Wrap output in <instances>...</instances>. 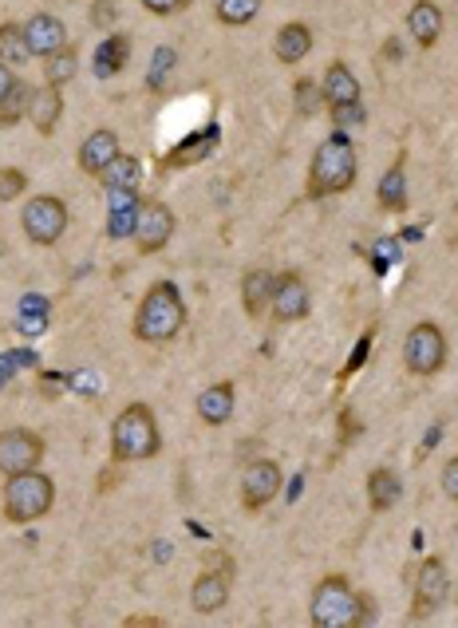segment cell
<instances>
[{"instance_id": "cell-1", "label": "cell", "mask_w": 458, "mask_h": 628, "mask_svg": "<svg viewBox=\"0 0 458 628\" xmlns=\"http://www.w3.org/2000/svg\"><path fill=\"white\" fill-rule=\"evenodd\" d=\"M360 179V159H355V142L344 131L328 135L317 150H312L309 162V198H332V194H348Z\"/></svg>"}, {"instance_id": "cell-2", "label": "cell", "mask_w": 458, "mask_h": 628, "mask_svg": "<svg viewBox=\"0 0 458 628\" xmlns=\"http://www.w3.org/2000/svg\"><path fill=\"white\" fill-rule=\"evenodd\" d=\"M182 324H187V300H182L178 285L155 281L147 289V297L139 300V309H135L131 332L142 344H167V340H174L182 332Z\"/></svg>"}, {"instance_id": "cell-3", "label": "cell", "mask_w": 458, "mask_h": 628, "mask_svg": "<svg viewBox=\"0 0 458 628\" xmlns=\"http://www.w3.org/2000/svg\"><path fill=\"white\" fill-rule=\"evenodd\" d=\"M162 450L159 419L147 404H127L111 423V459L115 462H147Z\"/></svg>"}, {"instance_id": "cell-4", "label": "cell", "mask_w": 458, "mask_h": 628, "mask_svg": "<svg viewBox=\"0 0 458 628\" xmlns=\"http://www.w3.org/2000/svg\"><path fill=\"white\" fill-rule=\"evenodd\" d=\"M56 507V482L47 479L44 470H24V475H12L4 482V518L12 525H29L40 522L44 514H52Z\"/></svg>"}, {"instance_id": "cell-5", "label": "cell", "mask_w": 458, "mask_h": 628, "mask_svg": "<svg viewBox=\"0 0 458 628\" xmlns=\"http://www.w3.org/2000/svg\"><path fill=\"white\" fill-rule=\"evenodd\" d=\"M355 617H360V593H352L348 577L328 573L324 582L312 585V597H309L312 628H352Z\"/></svg>"}, {"instance_id": "cell-6", "label": "cell", "mask_w": 458, "mask_h": 628, "mask_svg": "<svg viewBox=\"0 0 458 628\" xmlns=\"http://www.w3.org/2000/svg\"><path fill=\"white\" fill-rule=\"evenodd\" d=\"M403 368L419 380H430L447 368V332L435 320H419L403 337Z\"/></svg>"}, {"instance_id": "cell-7", "label": "cell", "mask_w": 458, "mask_h": 628, "mask_svg": "<svg viewBox=\"0 0 458 628\" xmlns=\"http://www.w3.org/2000/svg\"><path fill=\"white\" fill-rule=\"evenodd\" d=\"M20 225H24V237L32 245H56L60 237L67 234V225H72V210H67L64 198L56 194H36L24 202L20 210Z\"/></svg>"}, {"instance_id": "cell-8", "label": "cell", "mask_w": 458, "mask_h": 628, "mask_svg": "<svg viewBox=\"0 0 458 628\" xmlns=\"http://www.w3.org/2000/svg\"><path fill=\"white\" fill-rule=\"evenodd\" d=\"M450 597V573L443 557H423L412 582V620H427L447 605Z\"/></svg>"}, {"instance_id": "cell-9", "label": "cell", "mask_w": 458, "mask_h": 628, "mask_svg": "<svg viewBox=\"0 0 458 628\" xmlns=\"http://www.w3.org/2000/svg\"><path fill=\"white\" fill-rule=\"evenodd\" d=\"M47 455L44 435L29 432V427H9L0 432V475L12 479V475H24V470H36Z\"/></svg>"}, {"instance_id": "cell-10", "label": "cell", "mask_w": 458, "mask_h": 628, "mask_svg": "<svg viewBox=\"0 0 458 628\" xmlns=\"http://www.w3.org/2000/svg\"><path fill=\"white\" fill-rule=\"evenodd\" d=\"M312 312V292L305 285L297 269H285L277 273V281H273V300H269V317L277 324H297Z\"/></svg>"}, {"instance_id": "cell-11", "label": "cell", "mask_w": 458, "mask_h": 628, "mask_svg": "<svg viewBox=\"0 0 458 628\" xmlns=\"http://www.w3.org/2000/svg\"><path fill=\"white\" fill-rule=\"evenodd\" d=\"M174 210L167 206V202H142L139 206V222H135V249H139L142 257L159 254V249H167L170 237H174Z\"/></svg>"}, {"instance_id": "cell-12", "label": "cell", "mask_w": 458, "mask_h": 628, "mask_svg": "<svg viewBox=\"0 0 458 628\" xmlns=\"http://www.w3.org/2000/svg\"><path fill=\"white\" fill-rule=\"evenodd\" d=\"M281 482H285V475L273 459L245 462V470H242V507L249 510V514L265 510L273 498L281 494Z\"/></svg>"}, {"instance_id": "cell-13", "label": "cell", "mask_w": 458, "mask_h": 628, "mask_svg": "<svg viewBox=\"0 0 458 628\" xmlns=\"http://www.w3.org/2000/svg\"><path fill=\"white\" fill-rule=\"evenodd\" d=\"M24 40H29V52L36 60H47L52 52L67 47V29L56 12H36V17L24 20Z\"/></svg>"}, {"instance_id": "cell-14", "label": "cell", "mask_w": 458, "mask_h": 628, "mask_svg": "<svg viewBox=\"0 0 458 628\" xmlns=\"http://www.w3.org/2000/svg\"><path fill=\"white\" fill-rule=\"evenodd\" d=\"M230 600V570H206L198 573V582L190 585V605L202 617H214V613L225 609Z\"/></svg>"}, {"instance_id": "cell-15", "label": "cell", "mask_w": 458, "mask_h": 628, "mask_svg": "<svg viewBox=\"0 0 458 628\" xmlns=\"http://www.w3.org/2000/svg\"><path fill=\"white\" fill-rule=\"evenodd\" d=\"M407 36L415 40L419 47H435L443 36V29H447V17H443V9L435 4V0H415L412 9H407Z\"/></svg>"}, {"instance_id": "cell-16", "label": "cell", "mask_w": 458, "mask_h": 628, "mask_svg": "<svg viewBox=\"0 0 458 628\" xmlns=\"http://www.w3.org/2000/svg\"><path fill=\"white\" fill-rule=\"evenodd\" d=\"M234 404H237L234 384H230V380H217V384H210V387L198 392L194 412L206 427H222V423H230V415H234Z\"/></svg>"}, {"instance_id": "cell-17", "label": "cell", "mask_w": 458, "mask_h": 628, "mask_svg": "<svg viewBox=\"0 0 458 628\" xmlns=\"http://www.w3.org/2000/svg\"><path fill=\"white\" fill-rule=\"evenodd\" d=\"M119 135L111 131V127H95L92 135H87L84 142H79V170L84 174H92V179H99L104 174L107 162L119 155Z\"/></svg>"}, {"instance_id": "cell-18", "label": "cell", "mask_w": 458, "mask_h": 628, "mask_svg": "<svg viewBox=\"0 0 458 628\" xmlns=\"http://www.w3.org/2000/svg\"><path fill=\"white\" fill-rule=\"evenodd\" d=\"M273 281H277V273L265 269V265H253V269L242 273V309H245V317L262 320L265 312H269Z\"/></svg>"}, {"instance_id": "cell-19", "label": "cell", "mask_w": 458, "mask_h": 628, "mask_svg": "<svg viewBox=\"0 0 458 628\" xmlns=\"http://www.w3.org/2000/svg\"><path fill=\"white\" fill-rule=\"evenodd\" d=\"M309 52H312V29L305 20H289V24H281L277 36H273V56L289 67H297L300 60H309Z\"/></svg>"}, {"instance_id": "cell-20", "label": "cell", "mask_w": 458, "mask_h": 628, "mask_svg": "<svg viewBox=\"0 0 458 628\" xmlns=\"http://www.w3.org/2000/svg\"><path fill=\"white\" fill-rule=\"evenodd\" d=\"M320 95H324V107H337V104H355L360 99V79L355 72L344 64V60H332L320 79Z\"/></svg>"}, {"instance_id": "cell-21", "label": "cell", "mask_w": 458, "mask_h": 628, "mask_svg": "<svg viewBox=\"0 0 458 628\" xmlns=\"http://www.w3.org/2000/svg\"><path fill=\"white\" fill-rule=\"evenodd\" d=\"M60 115H64V92L60 87H36L32 92V107H29V123L40 135H56Z\"/></svg>"}, {"instance_id": "cell-22", "label": "cell", "mask_w": 458, "mask_h": 628, "mask_svg": "<svg viewBox=\"0 0 458 628\" xmlns=\"http://www.w3.org/2000/svg\"><path fill=\"white\" fill-rule=\"evenodd\" d=\"M400 498H403V479L392 467H375L372 475H368V507H372L375 514H387Z\"/></svg>"}, {"instance_id": "cell-23", "label": "cell", "mask_w": 458, "mask_h": 628, "mask_svg": "<svg viewBox=\"0 0 458 628\" xmlns=\"http://www.w3.org/2000/svg\"><path fill=\"white\" fill-rule=\"evenodd\" d=\"M127 60H131V40L123 32H111V36H104V44L95 47V75L111 79V75H119L127 67Z\"/></svg>"}, {"instance_id": "cell-24", "label": "cell", "mask_w": 458, "mask_h": 628, "mask_svg": "<svg viewBox=\"0 0 458 628\" xmlns=\"http://www.w3.org/2000/svg\"><path fill=\"white\" fill-rule=\"evenodd\" d=\"M375 202H380V210H387V214H403L407 210V170H403V162H392L387 167V174L380 179V187H375Z\"/></svg>"}, {"instance_id": "cell-25", "label": "cell", "mask_w": 458, "mask_h": 628, "mask_svg": "<svg viewBox=\"0 0 458 628\" xmlns=\"http://www.w3.org/2000/svg\"><path fill=\"white\" fill-rule=\"evenodd\" d=\"M99 182H104V190H139V182H142L139 155H123V150H119V155H115V159L104 167Z\"/></svg>"}, {"instance_id": "cell-26", "label": "cell", "mask_w": 458, "mask_h": 628, "mask_svg": "<svg viewBox=\"0 0 458 628\" xmlns=\"http://www.w3.org/2000/svg\"><path fill=\"white\" fill-rule=\"evenodd\" d=\"M75 72H79V52H75V44L60 47V52H52V56L44 60V84L47 87H60V92H64V87L75 79Z\"/></svg>"}, {"instance_id": "cell-27", "label": "cell", "mask_w": 458, "mask_h": 628, "mask_svg": "<svg viewBox=\"0 0 458 628\" xmlns=\"http://www.w3.org/2000/svg\"><path fill=\"white\" fill-rule=\"evenodd\" d=\"M24 60H32L29 40H24V24H17V20H4V24H0V64L20 67Z\"/></svg>"}, {"instance_id": "cell-28", "label": "cell", "mask_w": 458, "mask_h": 628, "mask_svg": "<svg viewBox=\"0 0 458 628\" xmlns=\"http://www.w3.org/2000/svg\"><path fill=\"white\" fill-rule=\"evenodd\" d=\"M32 92H36V87L24 84V79H17V84H12V92L0 99V131H4V127H17L20 119H29Z\"/></svg>"}, {"instance_id": "cell-29", "label": "cell", "mask_w": 458, "mask_h": 628, "mask_svg": "<svg viewBox=\"0 0 458 628\" xmlns=\"http://www.w3.org/2000/svg\"><path fill=\"white\" fill-rule=\"evenodd\" d=\"M265 0H217L214 12L225 29H242V24H253L257 12H262Z\"/></svg>"}, {"instance_id": "cell-30", "label": "cell", "mask_w": 458, "mask_h": 628, "mask_svg": "<svg viewBox=\"0 0 458 628\" xmlns=\"http://www.w3.org/2000/svg\"><path fill=\"white\" fill-rule=\"evenodd\" d=\"M292 107H297L300 119H312V115L324 111V95H320V84H317V79L300 75L297 84H292Z\"/></svg>"}, {"instance_id": "cell-31", "label": "cell", "mask_w": 458, "mask_h": 628, "mask_svg": "<svg viewBox=\"0 0 458 628\" xmlns=\"http://www.w3.org/2000/svg\"><path fill=\"white\" fill-rule=\"evenodd\" d=\"M214 142H217V127H210L206 139L198 142V135H194V139H187V142H182V147L174 150V155H167V162H162V167H187V162L202 159L206 150H214Z\"/></svg>"}, {"instance_id": "cell-32", "label": "cell", "mask_w": 458, "mask_h": 628, "mask_svg": "<svg viewBox=\"0 0 458 628\" xmlns=\"http://www.w3.org/2000/svg\"><path fill=\"white\" fill-rule=\"evenodd\" d=\"M135 222H139V206H107V237H135Z\"/></svg>"}, {"instance_id": "cell-33", "label": "cell", "mask_w": 458, "mask_h": 628, "mask_svg": "<svg viewBox=\"0 0 458 628\" xmlns=\"http://www.w3.org/2000/svg\"><path fill=\"white\" fill-rule=\"evenodd\" d=\"M328 119H332V127H337V131H355V127H360V123L368 119V111H364V104H360V99H355V104H337V107H328Z\"/></svg>"}, {"instance_id": "cell-34", "label": "cell", "mask_w": 458, "mask_h": 628, "mask_svg": "<svg viewBox=\"0 0 458 628\" xmlns=\"http://www.w3.org/2000/svg\"><path fill=\"white\" fill-rule=\"evenodd\" d=\"M24 190H29V174H24V170L17 167L0 170V206H4V202H17Z\"/></svg>"}, {"instance_id": "cell-35", "label": "cell", "mask_w": 458, "mask_h": 628, "mask_svg": "<svg viewBox=\"0 0 458 628\" xmlns=\"http://www.w3.org/2000/svg\"><path fill=\"white\" fill-rule=\"evenodd\" d=\"M174 47H155V60H150V87H162V75H170L174 67Z\"/></svg>"}, {"instance_id": "cell-36", "label": "cell", "mask_w": 458, "mask_h": 628, "mask_svg": "<svg viewBox=\"0 0 458 628\" xmlns=\"http://www.w3.org/2000/svg\"><path fill=\"white\" fill-rule=\"evenodd\" d=\"M139 4L150 17H178V12L187 9V0H139Z\"/></svg>"}, {"instance_id": "cell-37", "label": "cell", "mask_w": 458, "mask_h": 628, "mask_svg": "<svg viewBox=\"0 0 458 628\" xmlns=\"http://www.w3.org/2000/svg\"><path fill=\"white\" fill-rule=\"evenodd\" d=\"M443 494L458 502V455H450L447 467H443Z\"/></svg>"}, {"instance_id": "cell-38", "label": "cell", "mask_w": 458, "mask_h": 628, "mask_svg": "<svg viewBox=\"0 0 458 628\" xmlns=\"http://www.w3.org/2000/svg\"><path fill=\"white\" fill-rule=\"evenodd\" d=\"M115 20V4L111 0H95V9H92V24L95 29H104V24H111Z\"/></svg>"}, {"instance_id": "cell-39", "label": "cell", "mask_w": 458, "mask_h": 628, "mask_svg": "<svg viewBox=\"0 0 458 628\" xmlns=\"http://www.w3.org/2000/svg\"><path fill=\"white\" fill-rule=\"evenodd\" d=\"M375 254L384 257L387 265H395V262H400V242H380V245H375Z\"/></svg>"}, {"instance_id": "cell-40", "label": "cell", "mask_w": 458, "mask_h": 628, "mask_svg": "<svg viewBox=\"0 0 458 628\" xmlns=\"http://www.w3.org/2000/svg\"><path fill=\"white\" fill-rule=\"evenodd\" d=\"M12 84H17V75H12V67L9 64H0V99L12 92Z\"/></svg>"}, {"instance_id": "cell-41", "label": "cell", "mask_w": 458, "mask_h": 628, "mask_svg": "<svg viewBox=\"0 0 458 628\" xmlns=\"http://www.w3.org/2000/svg\"><path fill=\"white\" fill-rule=\"evenodd\" d=\"M455 605H458V582H455Z\"/></svg>"}, {"instance_id": "cell-42", "label": "cell", "mask_w": 458, "mask_h": 628, "mask_svg": "<svg viewBox=\"0 0 458 628\" xmlns=\"http://www.w3.org/2000/svg\"><path fill=\"white\" fill-rule=\"evenodd\" d=\"M190 4H194V0H187V9H190Z\"/></svg>"}]
</instances>
